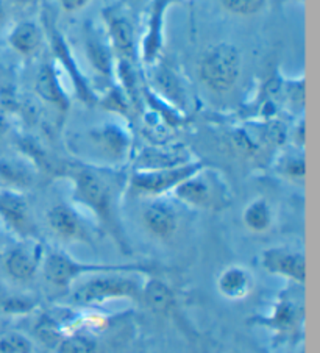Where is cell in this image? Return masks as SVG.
<instances>
[{"instance_id":"cell-1","label":"cell","mask_w":320,"mask_h":353,"mask_svg":"<svg viewBox=\"0 0 320 353\" xmlns=\"http://www.w3.org/2000/svg\"><path fill=\"white\" fill-rule=\"evenodd\" d=\"M74 183V197L77 202L97 217V221L112 233L116 241H122V233L116 214V191L102 168L83 166L70 175Z\"/></svg>"},{"instance_id":"cell-2","label":"cell","mask_w":320,"mask_h":353,"mask_svg":"<svg viewBox=\"0 0 320 353\" xmlns=\"http://www.w3.org/2000/svg\"><path fill=\"white\" fill-rule=\"evenodd\" d=\"M43 272L46 281L55 290L64 291L77 279L102 272H132L139 275L155 274L158 268L144 263H86L69 256L61 250H49L44 255Z\"/></svg>"},{"instance_id":"cell-3","label":"cell","mask_w":320,"mask_h":353,"mask_svg":"<svg viewBox=\"0 0 320 353\" xmlns=\"http://www.w3.org/2000/svg\"><path fill=\"white\" fill-rule=\"evenodd\" d=\"M172 196L188 208L205 211H221L231 202V192L223 175L206 164L186 176L172 191Z\"/></svg>"},{"instance_id":"cell-4","label":"cell","mask_w":320,"mask_h":353,"mask_svg":"<svg viewBox=\"0 0 320 353\" xmlns=\"http://www.w3.org/2000/svg\"><path fill=\"white\" fill-rule=\"evenodd\" d=\"M139 276L142 275L132 272L94 274L75 288L70 300L80 307H94L117 299L141 300L142 283Z\"/></svg>"},{"instance_id":"cell-5","label":"cell","mask_w":320,"mask_h":353,"mask_svg":"<svg viewBox=\"0 0 320 353\" xmlns=\"http://www.w3.org/2000/svg\"><path fill=\"white\" fill-rule=\"evenodd\" d=\"M199 79L208 90L228 92L238 83L242 69V57L231 43H216L206 47L199 58Z\"/></svg>"},{"instance_id":"cell-6","label":"cell","mask_w":320,"mask_h":353,"mask_svg":"<svg viewBox=\"0 0 320 353\" xmlns=\"http://www.w3.org/2000/svg\"><path fill=\"white\" fill-rule=\"evenodd\" d=\"M74 147L79 154H88L92 160L91 166L99 161L108 168L127 160L132 149V139L121 125L103 123L83 133L81 139L74 143Z\"/></svg>"},{"instance_id":"cell-7","label":"cell","mask_w":320,"mask_h":353,"mask_svg":"<svg viewBox=\"0 0 320 353\" xmlns=\"http://www.w3.org/2000/svg\"><path fill=\"white\" fill-rule=\"evenodd\" d=\"M203 161H188L170 168L136 169L130 176L127 190L136 197L157 199L170 194L186 176L203 166Z\"/></svg>"},{"instance_id":"cell-8","label":"cell","mask_w":320,"mask_h":353,"mask_svg":"<svg viewBox=\"0 0 320 353\" xmlns=\"http://www.w3.org/2000/svg\"><path fill=\"white\" fill-rule=\"evenodd\" d=\"M46 250L38 239L19 241L2 256V269L8 279L17 283H28L43 268Z\"/></svg>"},{"instance_id":"cell-9","label":"cell","mask_w":320,"mask_h":353,"mask_svg":"<svg viewBox=\"0 0 320 353\" xmlns=\"http://www.w3.org/2000/svg\"><path fill=\"white\" fill-rule=\"evenodd\" d=\"M0 221L8 232L21 241L37 239V222L22 191L8 190V188L0 190Z\"/></svg>"},{"instance_id":"cell-10","label":"cell","mask_w":320,"mask_h":353,"mask_svg":"<svg viewBox=\"0 0 320 353\" xmlns=\"http://www.w3.org/2000/svg\"><path fill=\"white\" fill-rule=\"evenodd\" d=\"M259 266L269 275L280 276L297 285L306 283V256L294 247H268L259 254Z\"/></svg>"},{"instance_id":"cell-11","label":"cell","mask_w":320,"mask_h":353,"mask_svg":"<svg viewBox=\"0 0 320 353\" xmlns=\"http://www.w3.org/2000/svg\"><path fill=\"white\" fill-rule=\"evenodd\" d=\"M47 227L64 243H90L91 233L79 211L69 203H55L47 210Z\"/></svg>"},{"instance_id":"cell-12","label":"cell","mask_w":320,"mask_h":353,"mask_svg":"<svg viewBox=\"0 0 320 353\" xmlns=\"http://www.w3.org/2000/svg\"><path fill=\"white\" fill-rule=\"evenodd\" d=\"M146 232L157 239H170L180 227V217L177 208L163 197L149 199L141 214Z\"/></svg>"},{"instance_id":"cell-13","label":"cell","mask_w":320,"mask_h":353,"mask_svg":"<svg viewBox=\"0 0 320 353\" xmlns=\"http://www.w3.org/2000/svg\"><path fill=\"white\" fill-rule=\"evenodd\" d=\"M254 288V279L252 270L242 264H230L223 268L216 276V290L219 296L239 302L250 296Z\"/></svg>"},{"instance_id":"cell-14","label":"cell","mask_w":320,"mask_h":353,"mask_svg":"<svg viewBox=\"0 0 320 353\" xmlns=\"http://www.w3.org/2000/svg\"><path fill=\"white\" fill-rule=\"evenodd\" d=\"M11 49L22 57L37 55L43 46V30L33 21H22L11 28L8 34Z\"/></svg>"},{"instance_id":"cell-15","label":"cell","mask_w":320,"mask_h":353,"mask_svg":"<svg viewBox=\"0 0 320 353\" xmlns=\"http://www.w3.org/2000/svg\"><path fill=\"white\" fill-rule=\"evenodd\" d=\"M105 21L108 27V43L119 52L121 55L127 57L133 54V27L126 16L119 11L106 10Z\"/></svg>"},{"instance_id":"cell-16","label":"cell","mask_w":320,"mask_h":353,"mask_svg":"<svg viewBox=\"0 0 320 353\" xmlns=\"http://www.w3.org/2000/svg\"><path fill=\"white\" fill-rule=\"evenodd\" d=\"M241 219L248 232L263 234L274 227L275 213L268 199L254 197L242 210Z\"/></svg>"},{"instance_id":"cell-17","label":"cell","mask_w":320,"mask_h":353,"mask_svg":"<svg viewBox=\"0 0 320 353\" xmlns=\"http://www.w3.org/2000/svg\"><path fill=\"white\" fill-rule=\"evenodd\" d=\"M34 88H37L38 96L49 102L55 107L66 110L68 108V97L64 94L63 86L60 83V79L57 75V69L50 63H44L39 68L37 81H34Z\"/></svg>"},{"instance_id":"cell-18","label":"cell","mask_w":320,"mask_h":353,"mask_svg":"<svg viewBox=\"0 0 320 353\" xmlns=\"http://www.w3.org/2000/svg\"><path fill=\"white\" fill-rule=\"evenodd\" d=\"M110 43L100 38L97 33L88 32L85 38V52L86 58L92 69L103 77H111L112 74V52L110 49Z\"/></svg>"},{"instance_id":"cell-19","label":"cell","mask_w":320,"mask_h":353,"mask_svg":"<svg viewBox=\"0 0 320 353\" xmlns=\"http://www.w3.org/2000/svg\"><path fill=\"white\" fill-rule=\"evenodd\" d=\"M301 319H303V311L295 307L290 300L281 299L280 302L275 305L272 314L269 317H264L261 323L275 328V332H278V334H288L297 330V323Z\"/></svg>"},{"instance_id":"cell-20","label":"cell","mask_w":320,"mask_h":353,"mask_svg":"<svg viewBox=\"0 0 320 353\" xmlns=\"http://www.w3.org/2000/svg\"><path fill=\"white\" fill-rule=\"evenodd\" d=\"M33 169L19 158H0V181L8 190L22 191L33 183Z\"/></svg>"},{"instance_id":"cell-21","label":"cell","mask_w":320,"mask_h":353,"mask_svg":"<svg viewBox=\"0 0 320 353\" xmlns=\"http://www.w3.org/2000/svg\"><path fill=\"white\" fill-rule=\"evenodd\" d=\"M141 300H144L147 307L159 314L169 313L175 305L174 292L168 285L157 279H150L146 283H142Z\"/></svg>"},{"instance_id":"cell-22","label":"cell","mask_w":320,"mask_h":353,"mask_svg":"<svg viewBox=\"0 0 320 353\" xmlns=\"http://www.w3.org/2000/svg\"><path fill=\"white\" fill-rule=\"evenodd\" d=\"M57 353H102V349L92 333L77 328L57 341Z\"/></svg>"},{"instance_id":"cell-23","label":"cell","mask_w":320,"mask_h":353,"mask_svg":"<svg viewBox=\"0 0 320 353\" xmlns=\"http://www.w3.org/2000/svg\"><path fill=\"white\" fill-rule=\"evenodd\" d=\"M278 170L292 181H303L306 176V161L303 154H286L278 161Z\"/></svg>"},{"instance_id":"cell-24","label":"cell","mask_w":320,"mask_h":353,"mask_svg":"<svg viewBox=\"0 0 320 353\" xmlns=\"http://www.w3.org/2000/svg\"><path fill=\"white\" fill-rule=\"evenodd\" d=\"M0 353H33V343L19 332H8L0 336Z\"/></svg>"},{"instance_id":"cell-25","label":"cell","mask_w":320,"mask_h":353,"mask_svg":"<svg viewBox=\"0 0 320 353\" xmlns=\"http://www.w3.org/2000/svg\"><path fill=\"white\" fill-rule=\"evenodd\" d=\"M225 11L234 16H253L264 8L266 0H221Z\"/></svg>"},{"instance_id":"cell-26","label":"cell","mask_w":320,"mask_h":353,"mask_svg":"<svg viewBox=\"0 0 320 353\" xmlns=\"http://www.w3.org/2000/svg\"><path fill=\"white\" fill-rule=\"evenodd\" d=\"M157 83L163 88V91L168 94L170 97L175 99H183L181 92L185 94V90L180 86V81L177 79V75L174 74V70L169 68H159L157 72Z\"/></svg>"},{"instance_id":"cell-27","label":"cell","mask_w":320,"mask_h":353,"mask_svg":"<svg viewBox=\"0 0 320 353\" xmlns=\"http://www.w3.org/2000/svg\"><path fill=\"white\" fill-rule=\"evenodd\" d=\"M58 2H60V7L64 11H68V13H75V11L85 8L91 0H58Z\"/></svg>"},{"instance_id":"cell-28","label":"cell","mask_w":320,"mask_h":353,"mask_svg":"<svg viewBox=\"0 0 320 353\" xmlns=\"http://www.w3.org/2000/svg\"><path fill=\"white\" fill-rule=\"evenodd\" d=\"M7 132V121H5V116H3V111L0 110V138L3 137V133Z\"/></svg>"},{"instance_id":"cell-29","label":"cell","mask_w":320,"mask_h":353,"mask_svg":"<svg viewBox=\"0 0 320 353\" xmlns=\"http://www.w3.org/2000/svg\"><path fill=\"white\" fill-rule=\"evenodd\" d=\"M7 21V8H5V3L0 0V26Z\"/></svg>"},{"instance_id":"cell-30","label":"cell","mask_w":320,"mask_h":353,"mask_svg":"<svg viewBox=\"0 0 320 353\" xmlns=\"http://www.w3.org/2000/svg\"><path fill=\"white\" fill-rule=\"evenodd\" d=\"M14 2L19 3V5H32L34 2H38V0H14Z\"/></svg>"},{"instance_id":"cell-31","label":"cell","mask_w":320,"mask_h":353,"mask_svg":"<svg viewBox=\"0 0 320 353\" xmlns=\"http://www.w3.org/2000/svg\"><path fill=\"white\" fill-rule=\"evenodd\" d=\"M227 353H242V352H239V350H230V352H227Z\"/></svg>"},{"instance_id":"cell-32","label":"cell","mask_w":320,"mask_h":353,"mask_svg":"<svg viewBox=\"0 0 320 353\" xmlns=\"http://www.w3.org/2000/svg\"><path fill=\"white\" fill-rule=\"evenodd\" d=\"M299 353H305V352H299Z\"/></svg>"}]
</instances>
